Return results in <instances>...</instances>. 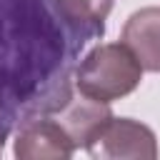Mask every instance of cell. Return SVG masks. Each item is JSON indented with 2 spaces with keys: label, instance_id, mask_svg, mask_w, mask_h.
<instances>
[{
  "label": "cell",
  "instance_id": "obj_1",
  "mask_svg": "<svg viewBox=\"0 0 160 160\" xmlns=\"http://www.w3.org/2000/svg\"><path fill=\"white\" fill-rule=\"evenodd\" d=\"M142 80V68L125 42H105L92 48L75 70L80 95L110 105L130 95Z\"/></svg>",
  "mask_w": 160,
  "mask_h": 160
},
{
  "label": "cell",
  "instance_id": "obj_2",
  "mask_svg": "<svg viewBox=\"0 0 160 160\" xmlns=\"http://www.w3.org/2000/svg\"><path fill=\"white\" fill-rule=\"evenodd\" d=\"M85 150L98 160H155L158 158V138L155 132L132 118L110 115L98 130L88 138Z\"/></svg>",
  "mask_w": 160,
  "mask_h": 160
},
{
  "label": "cell",
  "instance_id": "obj_3",
  "mask_svg": "<svg viewBox=\"0 0 160 160\" xmlns=\"http://www.w3.org/2000/svg\"><path fill=\"white\" fill-rule=\"evenodd\" d=\"M12 152L20 160H68L75 142L58 118H32L20 125Z\"/></svg>",
  "mask_w": 160,
  "mask_h": 160
},
{
  "label": "cell",
  "instance_id": "obj_4",
  "mask_svg": "<svg viewBox=\"0 0 160 160\" xmlns=\"http://www.w3.org/2000/svg\"><path fill=\"white\" fill-rule=\"evenodd\" d=\"M55 18L70 32L72 45L82 48L88 40H95L105 32V20L115 0H50Z\"/></svg>",
  "mask_w": 160,
  "mask_h": 160
},
{
  "label": "cell",
  "instance_id": "obj_5",
  "mask_svg": "<svg viewBox=\"0 0 160 160\" xmlns=\"http://www.w3.org/2000/svg\"><path fill=\"white\" fill-rule=\"evenodd\" d=\"M122 42L132 50L142 70L160 72V8L135 10L122 28Z\"/></svg>",
  "mask_w": 160,
  "mask_h": 160
},
{
  "label": "cell",
  "instance_id": "obj_6",
  "mask_svg": "<svg viewBox=\"0 0 160 160\" xmlns=\"http://www.w3.org/2000/svg\"><path fill=\"white\" fill-rule=\"evenodd\" d=\"M2 138H5V130H0V152H2V142H5Z\"/></svg>",
  "mask_w": 160,
  "mask_h": 160
}]
</instances>
